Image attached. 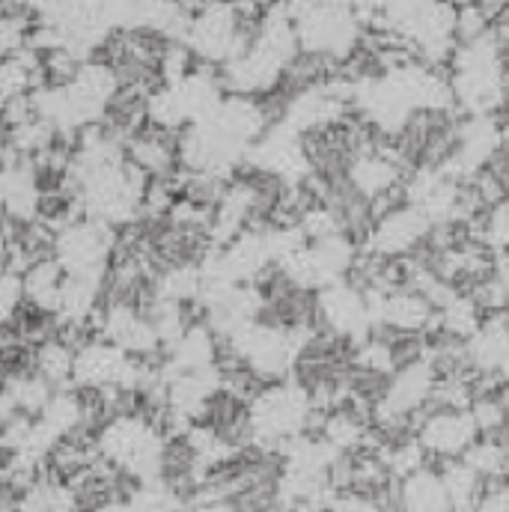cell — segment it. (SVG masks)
<instances>
[{
    "instance_id": "obj_13",
    "label": "cell",
    "mask_w": 509,
    "mask_h": 512,
    "mask_svg": "<svg viewBox=\"0 0 509 512\" xmlns=\"http://www.w3.org/2000/svg\"><path fill=\"white\" fill-rule=\"evenodd\" d=\"M105 131L126 146L134 134L149 126V93L140 87H120L102 111Z\"/></svg>"
},
{
    "instance_id": "obj_24",
    "label": "cell",
    "mask_w": 509,
    "mask_h": 512,
    "mask_svg": "<svg viewBox=\"0 0 509 512\" xmlns=\"http://www.w3.org/2000/svg\"><path fill=\"white\" fill-rule=\"evenodd\" d=\"M492 18L483 12V6L477 0L471 3H462L456 6V42L459 45H471V42H480L492 33Z\"/></svg>"
},
{
    "instance_id": "obj_14",
    "label": "cell",
    "mask_w": 509,
    "mask_h": 512,
    "mask_svg": "<svg viewBox=\"0 0 509 512\" xmlns=\"http://www.w3.org/2000/svg\"><path fill=\"white\" fill-rule=\"evenodd\" d=\"M367 200H376L379 194L396 188L405 182V170L399 164H393L390 158H384L379 152H370V155H361L352 161L349 167V176H346Z\"/></svg>"
},
{
    "instance_id": "obj_8",
    "label": "cell",
    "mask_w": 509,
    "mask_h": 512,
    "mask_svg": "<svg viewBox=\"0 0 509 512\" xmlns=\"http://www.w3.org/2000/svg\"><path fill=\"white\" fill-rule=\"evenodd\" d=\"M188 48L197 54V60L203 63H215L224 66L233 60L236 54V42H239V18H236V6L233 3H212L203 6L188 30Z\"/></svg>"
},
{
    "instance_id": "obj_3",
    "label": "cell",
    "mask_w": 509,
    "mask_h": 512,
    "mask_svg": "<svg viewBox=\"0 0 509 512\" xmlns=\"http://www.w3.org/2000/svg\"><path fill=\"white\" fill-rule=\"evenodd\" d=\"M161 447H164V435L143 417H117L99 429L102 459L137 474L143 483L158 480Z\"/></svg>"
},
{
    "instance_id": "obj_34",
    "label": "cell",
    "mask_w": 509,
    "mask_h": 512,
    "mask_svg": "<svg viewBox=\"0 0 509 512\" xmlns=\"http://www.w3.org/2000/svg\"><path fill=\"white\" fill-rule=\"evenodd\" d=\"M507 399H509V393H507Z\"/></svg>"
},
{
    "instance_id": "obj_33",
    "label": "cell",
    "mask_w": 509,
    "mask_h": 512,
    "mask_svg": "<svg viewBox=\"0 0 509 512\" xmlns=\"http://www.w3.org/2000/svg\"><path fill=\"white\" fill-rule=\"evenodd\" d=\"M3 102H6V96H3V93H0V111H3Z\"/></svg>"
},
{
    "instance_id": "obj_22",
    "label": "cell",
    "mask_w": 509,
    "mask_h": 512,
    "mask_svg": "<svg viewBox=\"0 0 509 512\" xmlns=\"http://www.w3.org/2000/svg\"><path fill=\"white\" fill-rule=\"evenodd\" d=\"M36 373L54 387H69L75 373V352L63 346L57 337L36 346Z\"/></svg>"
},
{
    "instance_id": "obj_10",
    "label": "cell",
    "mask_w": 509,
    "mask_h": 512,
    "mask_svg": "<svg viewBox=\"0 0 509 512\" xmlns=\"http://www.w3.org/2000/svg\"><path fill=\"white\" fill-rule=\"evenodd\" d=\"M126 161L146 176H173L179 167V131L149 126L126 143Z\"/></svg>"
},
{
    "instance_id": "obj_6",
    "label": "cell",
    "mask_w": 509,
    "mask_h": 512,
    "mask_svg": "<svg viewBox=\"0 0 509 512\" xmlns=\"http://www.w3.org/2000/svg\"><path fill=\"white\" fill-rule=\"evenodd\" d=\"M117 227L99 218H84L57 236L54 256L63 262L66 274H105L114 251Z\"/></svg>"
},
{
    "instance_id": "obj_7",
    "label": "cell",
    "mask_w": 509,
    "mask_h": 512,
    "mask_svg": "<svg viewBox=\"0 0 509 512\" xmlns=\"http://www.w3.org/2000/svg\"><path fill=\"white\" fill-rule=\"evenodd\" d=\"M429 233H432V218L408 203L402 209L387 212L373 224V233L361 251L384 259H405L426 245Z\"/></svg>"
},
{
    "instance_id": "obj_12",
    "label": "cell",
    "mask_w": 509,
    "mask_h": 512,
    "mask_svg": "<svg viewBox=\"0 0 509 512\" xmlns=\"http://www.w3.org/2000/svg\"><path fill=\"white\" fill-rule=\"evenodd\" d=\"M509 352V310L507 313H492L486 316L483 328L465 343V358L468 367L477 376L498 373Z\"/></svg>"
},
{
    "instance_id": "obj_19",
    "label": "cell",
    "mask_w": 509,
    "mask_h": 512,
    "mask_svg": "<svg viewBox=\"0 0 509 512\" xmlns=\"http://www.w3.org/2000/svg\"><path fill=\"white\" fill-rule=\"evenodd\" d=\"M9 325H12V331H15L24 343L42 346V343H48V340L57 337L60 316H57L54 310H45V307H39V304L21 298V304H18V307L12 310V316H9Z\"/></svg>"
},
{
    "instance_id": "obj_29",
    "label": "cell",
    "mask_w": 509,
    "mask_h": 512,
    "mask_svg": "<svg viewBox=\"0 0 509 512\" xmlns=\"http://www.w3.org/2000/svg\"><path fill=\"white\" fill-rule=\"evenodd\" d=\"M498 277H501V283L507 286L509 292V254L498 259Z\"/></svg>"
},
{
    "instance_id": "obj_28",
    "label": "cell",
    "mask_w": 509,
    "mask_h": 512,
    "mask_svg": "<svg viewBox=\"0 0 509 512\" xmlns=\"http://www.w3.org/2000/svg\"><path fill=\"white\" fill-rule=\"evenodd\" d=\"M474 512H509V477L507 480L486 483L483 498H480Z\"/></svg>"
},
{
    "instance_id": "obj_21",
    "label": "cell",
    "mask_w": 509,
    "mask_h": 512,
    "mask_svg": "<svg viewBox=\"0 0 509 512\" xmlns=\"http://www.w3.org/2000/svg\"><path fill=\"white\" fill-rule=\"evenodd\" d=\"M84 60L78 51H72L69 45L63 48H51L42 54L39 63V75H42V90H66L75 84L78 72H81Z\"/></svg>"
},
{
    "instance_id": "obj_31",
    "label": "cell",
    "mask_w": 509,
    "mask_h": 512,
    "mask_svg": "<svg viewBox=\"0 0 509 512\" xmlns=\"http://www.w3.org/2000/svg\"><path fill=\"white\" fill-rule=\"evenodd\" d=\"M6 387H9V376H6V370L0 367V399L6 396Z\"/></svg>"
},
{
    "instance_id": "obj_30",
    "label": "cell",
    "mask_w": 509,
    "mask_h": 512,
    "mask_svg": "<svg viewBox=\"0 0 509 512\" xmlns=\"http://www.w3.org/2000/svg\"><path fill=\"white\" fill-rule=\"evenodd\" d=\"M6 262H9V248H6V236L0 230V274H6Z\"/></svg>"
},
{
    "instance_id": "obj_2",
    "label": "cell",
    "mask_w": 509,
    "mask_h": 512,
    "mask_svg": "<svg viewBox=\"0 0 509 512\" xmlns=\"http://www.w3.org/2000/svg\"><path fill=\"white\" fill-rule=\"evenodd\" d=\"M289 15L295 21L301 51L331 60L349 57L364 33L349 0H289Z\"/></svg>"
},
{
    "instance_id": "obj_11",
    "label": "cell",
    "mask_w": 509,
    "mask_h": 512,
    "mask_svg": "<svg viewBox=\"0 0 509 512\" xmlns=\"http://www.w3.org/2000/svg\"><path fill=\"white\" fill-rule=\"evenodd\" d=\"M393 504L396 512H453L441 471H432L429 465L396 483Z\"/></svg>"
},
{
    "instance_id": "obj_23",
    "label": "cell",
    "mask_w": 509,
    "mask_h": 512,
    "mask_svg": "<svg viewBox=\"0 0 509 512\" xmlns=\"http://www.w3.org/2000/svg\"><path fill=\"white\" fill-rule=\"evenodd\" d=\"M328 512H396L387 498L384 489L370 492V489H337L328 498Z\"/></svg>"
},
{
    "instance_id": "obj_18",
    "label": "cell",
    "mask_w": 509,
    "mask_h": 512,
    "mask_svg": "<svg viewBox=\"0 0 509 512\" xmlns=\"http://www.w3.org/2000/svg\"><path fill=\"white\" fill-rule=\"evenodd\" d=\"M486 483L509 477V429L501 435H480L462 456Z\"/></svg>"
},
{
    "instance_id": "obj_9",
    "label": "cell",
    "mask_w": 509,
    "mask_h": 512,
    "mask_svg": "<svg viewBox=\"0 0 509 512\" xmlns=\"http://www.w3.org/2000/svg\"><path fill=\"white\" fill-rule=\"evenodd\" d=\"M72 384H93V387L128 384V387H137L134 361L120 346H114L108 340H96V343H90L87 349H81L75 355Z\"/></svg>"
},
{
    "instance_id": "obj_16",
    "label": "cell",
    "mask_w": 509,
    "mask_h": 512,
    "mask_svg": "<svg viewBox=\"0 0 509 512\" xmlns=\"http://www.w3.org/2000/svg\"><path fill=\"white\" fill-rule=\"evenodd\" d=\"M483 322H486V313L480 310V304L468 292H459L453 301H447L441 310H435L432 334H444L450 340L468 343L483 328Z\"/></svg>"
},
{
    "instance_id": "obj_20",
    "label": "cell",
    "mask_w": 509,
    "mask_h": 512,
    "mask_svg": "<svg viewBox=\"0 0 509 512\" xmlns=\"http://www.w3.org/2000/svg\"><path fill=\"white\" fill-rule=\"evenodd\" d=\"M468 236L471 242H480L483 248H489L492 254L507 256L509 254V197L501 200L498 206L486 209L477 221L468 224Z\"/></svg>"
},
{
    "instance_id": "obj_4",
    "label": "cell",
    "mask_w": 509,
    "mask_h": 512,
    "mask_svg": "<svg viewBox=\"0 0 509 512\" xmlns=\"http://www.w3.org/2000/svg\"><path fill=\"white\" fill-rule=\"evenodd\" d=\"M316 328L349 343L352 349L373 334V319L364 289L352 280H334L316 289Z\"/></svg>"
},
{
    "instance_id": "obj_17",
    "label": "cell",
    "mask_w": 509,
    "mask_h": 512,
    "mask_svg": "<svg viewBox=\"0 0 509 512\" xmlns=\"http://www.w3.org/2000/svg\"><path fill=\"white\" fill-rule=\"evenodd\" d=\"M441 480L447 486V495H450V504L453 512H474L480 498H483V489H486V480L465 462V459H450V462H441Z\"/></svg>"
},
{
    "instance_id": "obj_25",
    "label": "cell",
    "mask_w": 509,
    "mask_h": 512,
    "mask_svg": "<svg viewBox=\"0 0 509 512\" xmlns=\"http://www.w3.org/2000/svg\"><path fill=\"white\" fill-rule=\"evenodd\" d=\"M33 120H39V111H36V96L33 93H21V96H9L3 102V111H0V126L6 131H15L21 126H30Z\"/></svg>"
},
{
    "instance_id": "obj_27",
    "label": "cell",
    "mask_w": 509,
    "mask_h": 512,
    "mask_svg": "<svg viewBox=\"0 0 509 512\" xmlns=\"http://www.w3.org/2000/svg\"><path fill=\"white\" fill-rule=\"evenodd\" d=\"M24 292H21V277L18 274H0V322H9L12 310L21 304Z\"/></svg>"
},
{
    "instance_id": "obj_1",
    "label": "cell",
    "mask_w": 509,
    "mask_h": 512,
    "mask_svg": "<svg viewBox=\"0 0 509 512\" xmlns=\"http://www.w3.org/2000/svg\"><path fill=\"white\" fill-rule=\"evenodd\" d=\"M325 411L316 408L310 390L298 379H283V382L262 384L256 396L248 402V429H251V450L259 453H274L304 435V432H319Z\"/></svg>"
},
{
    "instance_id": "obj_26",
    "label": "cell",
    "mask_w": 509,
    "mask_h": 512,
    "mask_svg": "<svg viewBox=\"0 0 509 512\" xmlns=\"http://www.w3.org/2000/svg\"><path fill=\"white\" fill-rule=\"evenodd\" d=\"M27 30H30L27 24H21V21H12V18H3V15H0V60L15 57V54L24 48Z\"/></svg>"
},
{
    "instance_id": "obj_32",
    "label": "cell",
    "mask_w": 509,
    "mask_h": 512,
    "mask_svg": "<svg viewBox=\"0 0 509 512\" xmlns=\"http://www.w3.org/2000/svg\"><path fill=\"white\" fill-rule=\"evenodd\" d=\"M498 373H501V379H504V384L509 387V352H507V358H504V364H501V370H498Z\"/></svg>"
},
{
    "instance_id": "obj_15",
    "label": "cell",
    "mask_w": 509,
    "mask_h": 512,
    "mask_svg": "<svg viewBox=\"0 0 509 512\" xmlns=\"http://www.w3.org/2000/svg\"><path fill=\"white\" fill-rule=\"evenodd\" d=\"M63 283H66V268H63V262L57 256H45V259L33 262L21 274L24 298L39 304V307H45V310H54V313H57V304H60Z\"/></svg>"
},
{
    "instance_id": "obj_5",
    "label": "cell",
    "mask_w": 509,
    "mask_h": 512,
    "mask_svg": "<svg viewBox=\"0 0 509 512\" xmlns=\"http://www.w3.org/2000/svg\"><path fill=\"white\" fill-rule=\"evenodd\" d=\"M414 438L429 459L450 462L462 459L471 450V444L480 438V429L471 408H426L414 429Z\"/></svg>"
}]
</instances>
